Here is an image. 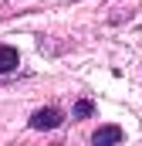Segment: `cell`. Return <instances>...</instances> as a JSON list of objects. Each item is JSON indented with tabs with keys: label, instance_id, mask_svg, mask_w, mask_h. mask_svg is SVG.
<instances>
[{
	"label": "cell",
	"instance_id": "cell-1",
	"mask_svg": "<svg viewBox=\"0 0 142 146\" xmlns=\"http://www.w3.org/2000/svg\"><path fill=\"white\" fill-rule=\"evenodd\" d=\"M31 126L34 129H54V126H61V112L58 109H37L31 115Z\"/></svg>",
	"mask_w": 142,
	"mask_h": 146
},
{
	"label": "cell",
	"instance_id": "cell-4",
	"mask_svg": "<svg viewBox=\"0 0 142 146\" xmlns=\"http://www.w3.org/2000/svg\"><path fill=\"white\" fill-rule=\"evenodd\" d=\"M74 112H78V115H88V112H91V102H78Z\"/></svg>",
	"mask_w": 142,
	"mask_h": 146
},
{
	"label": "cell",
	"instance_id": "cell-2",
	"mask_svg": "<svg viewBox=\"0 0 142 146\" xmlns=\"http://www.w3.org/2000/svg\"><path fill=\"white\" fill-rule=\"evenodd\" d=\"M105 143H122V129L118 126H102L95 133V146H105Z\"/></svg>",
	"mask_w": 142,
	"mask_h": 146
},
{
	"label": "cell",
	"instance_id": "cell-3",
	"mask_svg": "<svg viewBox=\"0 0 142 146\" xmlns=\"http://www.w3.org/2000/svg\"><path fill=\"white\" fill-rule=\"evenodd\" d=\"M17 61H20V58H17V51H14V48H7V44H0V72H14V68H17Z\"/></svg>",
	"mask_w": 142,
	"mask_h": 146
}]
</instances>
